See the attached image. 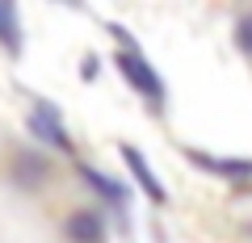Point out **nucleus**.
<instances>
[{"label":"nucleus","mask_w":252,"mask_h":243,"mask_svg":"<svg viewBox=\"0 0 252 243\" xmlns=\"http://www.w3.org/2000/svg\"><path fill=\"white\" fill-rule=\"evenodd\" d=\"M118 67H122V76L135 84V88L143 92L147 101H164V84H160V76L152 72V63H147L139 51H122V54H118Z\"/></svg>","instance_id":"1"},{"label":"nucleus","mask_w":252,"mask_h":243,"mask_svg":"<svg viewBox=\"0 0 252 243\" xmlns=\"http://www.w3.org/2000/svg\"><path fill=\"white\" fill-rule=\"evenodd\" d=\"M30 130H34L38 138H46V143H55V147H63L67 151V135H63V126H59V117H55V109L51 105H38L34 113H30Z\"/></svg>","instance_id":"2"},{"label":"nucleus","mask_w":252,"mask_h":243,"mask_svg":"<svg viewBox=\"0 0 252 243\" xmlns=\"http://www.w3.org/2000/svg\"><path fill=\"white\" fill-rule=\"evenodd\" d=\"M63 231H67V239H76V243H101V239H105V231H101V218L89 214V210H76V214H67Z\"/></svg>","instance_id":"3"},{"label":"nucleus","mask_w":252,"mask_h":243,"mask_svg":"<svg viewBox=\"0 0 252 243\" xmlns=\"http://www.w3.org/2000/svg\"><path fill=\"white\" fill-rule=\"evenodd\" d=\"M122 160L130 163V172L139 176V185H143V193H147V197H152V201H164V189H160V180L152 176V168H147V160H143V155H139L135 147H122Z\"/></svg>","instance_id":"4"},{"label":"nucleus","mask_w":252,"mask_h":243,"mask_svg":"<svg viewBox=\"0 0 252 243\" xmlns=\"http://www.w3.org/2000/svg\"><path fill=\"white\" fill-rule=\"evenodd\" d=\"M0 42L9 46L13 54L21 51V34H17V9H13V4H0Z\"/></svg>","instance_id":"5"},{"label":"nucleus","mask_w":252,"mask_h":243,"mask_svg":"<svg viewBox=\"0 0 252 243\" xmlns=\"http://www.w3.org/2000/svg\"><path fill=\"white\" fill-rule=\"evenodd\" d=\"M235 42H240V51L252 54V13H248V17H240V26H235Z\"/></svg>","instance_id":"6"},{"label":"nucleus","mask_w":252,"mask_h":243,"mask_svg":"<svg viewBox=\"0 0 252 243\" xmlns=\"http://www.w3.org/2000/svg\"><path fill=\"white\" fill-rule=\"evenodd\" d=\"M84 176H89V180H93V185H97L101 193H109V197H114V201H122V189H118L114 180H105V176H97V172H89V168H84Z\"/></svg>","instance_id":"7"}]
</instances>
